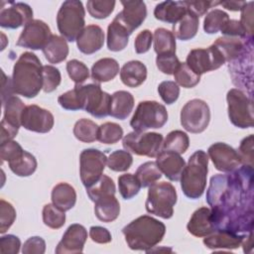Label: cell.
I'll list each match as a JSON object with an SVG mask.
<instances>
[{
	"label": "cell",
	"mask_w": 254,
	"mask_h": 254,
	"mask_svg": "<svg viewBox=\"0 0 254 254\" xmlns=\"http://www.w3.org/2000/svg\"><path fill=\"white\" fill-rule=\"evenodd\" d=\"M130 34L114 18L107 28V48L111 52H120L124 50L129 42Z\"/></svg>",
	"instance_id": "obj_34"
},
{
	"label": "cell",
	"mask_w": 254,
	"mask_h": 254,
	"mask_svg": "<svg viewBox=\"0 0 254 254\" xmlns=\"http://www.w3.org/2000/svg\"><path fill=\"white\" fill-rule=\"evenodd\" d=\"M198 26V17L188 9L187 13L173 25V34L181 41H189L195 37Z\"/></svg>",
	"instance_id": "obj_32"
},
{
	"label": "cell",
	"mask_w": 254,
	"mask_h": 254,
	"mask_svg": "<svg viewBox=\"0 0 254 254\" xmlns=\"http://www.w3.org/2000/svg\"><path fill=\"white\" fill-rule=\"evenodd\" d=\"M89 236L93 242L99 244L109 243L112 239L109 230L102 226H91L89 228Z\"/></svg>",
	"instance_id": "obj_61"
},
{
	"label": "cell",
	"mask_w": 254,
	"mask_h": 254,
	"mask_svg": "<svg viewBox=\"0 0 254 254\" xmlns=\"http://www.w3.org/2000/svg\"><path fill=\"white\" fill-rule=\"evenodd\" d=\"M14 90L12 86V78L6 76L5 73L2 71V87H1V98L2 104L13 95Z\"/></svg>",
	"instance_id": "obj_63"
},
{
	"label": "cell",
	"mask_w": 254,
	"mask_h": 254,
	"mask_svg": "<svg viewBox=\"0 0 254 254\" xmlns=\"http://www.w3.org/2000/svg\"><path fill=\"white\" fill-rule=\"evenodd\" d=\"M210 121L208 104L198 98L188 101L181 110V124L185 130L190 133L203 132Z\"/></svg>",
	"instance_id": "obj_10"
},
{
	"label": "cell",
	"mask_w": 254,
	"mask_h": 254,
	"mask_svg": "<svg viewBox=\"0 0 254 254\" xmlns=\"http://www.w3.org/2000/svg\"><path fill=\"white\" fill-rule=\"evenodd\" d=\"M250 45H252V41L227 36L217 38L212 44L225 63H231L238 59Z\"/></svg>",
	"instance_id": "obj_22"
},
{
	"label": "cell",
	"mask_w": 254,
	"mask_h": 254,
	"mask_svg": "<svg viewBox=\"0 0 254 254\" xmlns=\"http://www.w3.org/2000/svg\"><path fill=\"white\" fill-rule=\"evenodd\" d=\"M175 82L185 88L194 87L200 80V75L194 73L186 63H180L174 72Z\"/></svg>",
	"instance_id": "obj_44"
},
{
	"label": "cell",
	"mask_w": 254,
	"mask_h": 254,
	"mask_svg": "<svg viewBox=\"0 0 254 254\" xmlns=\"http://www.w3.org/2000/svg\"><path fill=\"white\" fill-rule=\"evenodd\" d=\"M128 247L148 252L160 243L166 233L165 224L149 215H141L122 228Z\"/></svg>",
	"instance_id": "obj_3"
},
{
	"label": "cell",
	"mask_w": 254,
	"mask_h": 254,
	"mask_svg": "<svg viewBox=\"0 0 254 254\" xmlns=\"http://www.w3.org/2000/svg\"><path fill=\"white\" fill-rule=\"evenodd\" d=\"M104 44V32L97 25H88L76 38L78 50L85 55H92L99 51Z\"/></svg>",
	"instance_id": "obj_23"
},
{
	"label": "cell",
	"mask_w": 254,
	"mask_h": 254,
	"mask_svg": "<svg viewBox=\"0 0 254 254\" xmlns=\"http://www.w3.org/2000/svg\"><path fill=\"white\" fill-rule=\"evenodd\" d=\"M46 251V242L40 236H32L28 238L23 246V254H44Z\"/></svg>",
	"instance_id": "obj_58"
},
{
	"label": "cell",
	"mask_w": 254,
	"mask_h": 254,
	"mask_svg": "<svg viewBox=\"0 0 254 254\" xmlns=\"http://www.w3.org/2000/svg\"><path fill=\"white\" fill-rule=\"evenodd\" d=\"M43 221L52 229H59L65 223L64 211L58 208L54 203H48L43 207Z\"/></svg>",
	"instance_id": "obj_43"
},
{
	"label": "cell",
	"mask_w": 254,
	"mask_h": 254,
	"mask_svg": "<svg viewBox=\"0 0 254 254\" xmlns=\"http://www.w3.org/2000/svg\"><path fill=\"white\" fill-rule=\"evenodd\" d=\"M91 78L96 83L107 82L115 78L119 72V64L115 59L103 58L91 66Z\"/></svg>",
	"instance_id": "obj_31"
},
{
	"label": "cell",
	"mask_w": 254,
	"mask_h": 254,
	"mask_svg": "<svg viewBox=\"0 0 254 254\" xmlns=\"http://www.w3.org/2000/svg\"><path fill=\"white\" fill-rule=\"evenodd\" d=\"M118 189L124 199H131L138 194L141 185L133 174H124L118 178Z\"/></svg>",
	"instance_id": "obj_45"
},
{
	"label": "cell",
	"mask_w": 254,
	"mask_h": 254,
	"mask_svg": "<svg viewBox=\"0 0 254 254\" xmlns=\"http://www.w3.org/2000/svg\"><path fill=\"white\" fill-rule=\"evenodd\" d=\"M241 11L240 24L243 27L248 39L253 40V2H247Z\"/></svg>",
	"instance_id": "obj_56"
},
{
	"label": "cell",
	"mask_w": 254,
	"mask_h": 254,
	"mask_svg": "<svg viewBox=\"0 0 254 254\" xmlns=\"http://www.w3.org/2000/svg\"><path fill=\"white\" fill-rule=\"evenodd\" d=\"M4 115L1 121V144L13 140L21 126V115L26 107L23 101L15 95L9 97L3 104Z\"/></svg>",
	"instance_id": "obj_13"
},
{
	"label": "cell",
	"mask_w": 254,
	"mask_h": 254,
	"mask_svg": "<svg viewBox=\"0 0 254 254\" xmlns=\"http://www.w3.org/2000/svg\"><path fill=\"white\" fill-rule=\"evenodd\" d=\"M20 238L13 234L3 235L0 238V253L2 254H17L20 251Z\"/></svg>",
	"instance_id": "obj_57"
},
{
	"label": "cell",
	"mask_w": 254,
	"mask_h": 254,
	"mask_svg": "<svg viewBox=\"0 0 254 254\" xmlns=\"http://www.w3.org/2000/svg\"><path fill=\"white\" fill-rule=\"evenodd\" d=\"M188 11L186 1H164L156 5L154 16L157 20L176 24Z\"/></svg>",
	"instance_id": "obj_26"
},
{
	"label": "cell",
	"mask_w": 254,
	"mask_h": 254,
	"mask_svg": "<svg viewBox=\"0 0 254 254\" xmlns=\"http://www.w3.org/2000/svg\"><path fill=\"white\" fill-rule=\"evenodd\" d=\"M107 164L106 155L93 148L84 149L79 155V175L82 185L90 187L97 182Z\"/></svg>",
	"instance_id": "obj_11"
},
{
	"label": "cell",
	"mask_w": 254,
	"mask_h": 254,
	"mask_svg": "<svg viewBox=\"0 0 254 254\" xmlns=\"http://www.w3.org/2000/svg\"><path fill=\"white\" fill-rule=\"evenodd\" d=\"M238 155L241 161V165L253 167V135L245 137L239 145Z\"/></svg>",
	"instance_id": "obj_54"
},
{
	"label": "cell",
	"mask_w": 254,
	"mask_h": 254,
	"mask_svg": "<svg viewBox=\"0 0 254 254\" xmlns=\"http://www.w3.org/2000/svg\"><path fill=\"white\" fill-rule=\"evenodd\" d=\"M190 146V138L187 133L181 130L171 131L162 144V150L173 151L178 154H184Z\"/></svg>",
	"instance_id": "obj_37"
},
{
	"label": "cell",
	"mask_w": 254,
	"mask_h": 254,
	"mask_svg": "<svg viewBox=\"0 0 254 254\" xmlns=\"http://www.w3.org/2000/svg\"><path fill=\"white\" fill-rule=\"evenodd\" d=\"M158 92L165 103L173 104L179 98L180 87L175 81L165 80L159 84Z\"/></svg>",
	"instance_id": "obj_52"
},
{
	"label": "cell",
	"mask_w": 254,
	"mask_h": 254,
	"mask_svg": "<svg viewBox=\"0 0 254 254\" xmlns=\"http://www.w3.org/2000/svg\"><path fill=\"white\" fill-rule=\"evenodd\" d=\"M156 164L161 173H163L168 180L173 182L180 181L182 172L186 166V162L180 154L166 150H162L158 154Z\"/></svg>",
	"instance_id": "obj_21"
},
{
	"label": "cell",
	"mask_w": 254,
	"mask_h": 254,
	"mask_svg": "<svg viewBox=\"0 0 254 254\" xmlns=\"http://www.w3.org/2000/svg\"><path fill=\"white\" fill-rule=\"evenodd\" d=\"M123 10L119 12L115 19L128 31L131 35L147 17V7L144 1L127 0L121 1Z\"/></svg>",
	"instance_id": "obj_19"
},
{
	"label": "cell",
	"mask_w": 254,
	"mask_h": 254,
	"mask_svg": "<svg viewBox=\"0 0 254 254\" xmlns=\"http://www.w3.org/2000/svg\"><path fill=\"white\" fill-rule=\"evenodd\" d=\"M43 90L46 93L53 92L60 85L62 75L60 70L54 65H43Z\"/></svg>",
	"instance_id": "obj_49"
},
{
	"label": "cell",
	"mask_w": 254,
	"mask_h": 254,
	"mask_svg": "<svg viewBox=\"0 0 254 254\" xmlns=\"http://www.w3.org/2000/svg\"><path fill=\"white\" fill-rule=\"evenodd\" d=\"M87 239L85 227L78 223L70 224L58 243L55 252L57 254H75L83 251V246Z\"/></svg>",
	"instance_id": "obj_20"
},
{
	"label": "cell",
	"mask_w": 254,
	"mask_h": 254,
	"mask_svg": "<svg viewBox=\"0 0 254 254\" xmlns=\"http://www.w3.org/2000/svg\"><path fill=\"white\" fill-rule=\"evenodd\" d=\"M187 229L195 237H205L212 233L215 227L211 219L210 208L206 206L197 208L190 216Z\"/></svg>",
	"instance_id": "obj_25"
},
{
	"label": "cell",
	"mask_w": 254,
	"mask_h": 254,
	"mask_svg": "<svg viewBox=\"0 0 254 254\" xmlns=\"http://www.w3.org/2000/svg\"><path fill=\"white\" fill-rule=\"evenodd\" d=\"M94 213L103 222L114 221L120 213V203L115 194H105L94 201Z\"/></svg>",
	"instance_id": "obj_27"
},
{
	"label": "cell",
	"mask_w": 254,
	"mask_h": 254,
	"mask_svg": "<svg viewBox=\"0 0 254 254\" xmlns=\"http://www.w3.org/2000/svg\"><path fill=\"white\" fill-rule=\"evenodd\" d=\"M188 66L197 75L219 68L225 64L218 51L211 45L207 49L191 50L186 60Z\"/></svg>",
	"instance_id": "obj_14"
},
{
	"label": "cell",
	"mask_w": 254,
	"mask_h": 254,
	"mask_svg": "<svg viewBox=\"0 0 254 254\" xmlns=\"http://www.w3.org/2000/svg\"><path fill=\"white\" fill-rule=\"evenodd\" d=\"M154 51L157 55L176 54V37L173 32L158 28L154 32Z\"/></svg>",
	"instance_id": "obj_36"
},
{
	"label": "cell",
	"mask_w": 254,
	"mask_h": 254,
	"mask_svg": "<svg viewBox=\"0 0 254 254\" xmlns=\"http://www.w3.org/2000/svg\"><path fill=\"white\" fill-rule=\"evenodd\" d=\"M23 148L21 145L14 141H6L1 144L0 146V158H1V163L3 162H10L14 159H16L19 155L23 153Z\"/></svg>",
	"instance_id": "obj_55"
},
{
	"label": "cell",
	"mask_w": 254,
	"mask_h": 254,
	"mask_svg": "<svg viewBox=\"0 0 254 254\" xmlns=\"http://www.w3.org/2000/svg\"><path fill=\"white\" fill-rule=\"evenodd\" d=\"M58 102L65 110L75 111L82 109L79 85L75 84L72 89L61 94L58 97Z\"/></svg>",
	"instance_id": "obj_48"
},
{
	"label": "cell",
	"mask_w": 254,
	"mask_h": 254,
	"mask_svg": "<svg viewBox=\"0 0 254 254\" xmlns=\"http://www.w3.org/2000/svg\"><path fill=\"white\" fill-rule=\"evenodd\" d=\"M163 144V135L156 132L133 131L123 137L124 149L138 156L157 157Z\"/></svg>",
	"instance_id": "obj_9"
},
{
	"label": "cell",
	"mask_w": 254,
	"mask_h": 254,
	"mask_svg": "<svg viewBox=\"0 0 254 254\" xmlns=\"http://www.w3.org/2000/svg\"><path fill=\"white\" fill-rule=\"evenodd\" d=\"M115 4L114 0H89L86 3V8L91 17L105 19L113 12Z\"/></svg>",
	"instance_id": "obj_47"
},
{
	"label": "cell",
	"mask_w": 254,
	"mask_h": 254,
	"mask_svg": "<svg viewBox=\"0 0 254 254\" xmlns=\"http://www.w3.org/2000/svg\"><path fill=\"white\" fill-rule=\"evenodd\" d=\"M135 176L138 179L141 188H147L160 180L162 178V173L156 162H146L138 167Z\"/></svg>",
	"instance_id": "obj_39"
},
{
	"label": "cell",
	"mask_w": 254,
	"mask_h": 254,
	"mask_svg": "<svg viewBox=\"0 0 254 254\" xmlns=\"http://www.w3.org/2000/svg\"><path fill=\"white\" fill-rule=\"evenodd\" d=\"M85 10L82 2L78 0L64 1L57 15L58 30L68 42L76 41V38L85 28Z\"/></svg>",
	"instance_id": "obj_5"
},
{
	"label": "cell",
	"mask_w": 254,
	"mask_h": 254,
	"mask_svg": "<svg viewBox=\"0 0 254 254\" xmlns=\"http://www.w3.org/2000/svg\"><path fill=\"white\" fill-rule=\"evenodd\" d=\"M123 137L122 127L114 122H105L98 127L97 140L103 144H115Z\"/></svg>",
	"instance_id": "obj_42"
},
{
	"label": "cell",
	"mask_w": 254,
	"mask_h": 254,
	"mask_svg": "<svg viewBox=\"0 0 254 254\" xmlns=\"http://www.w3.org/2000/svg\"><path fill=\"white\" fill-rule=\"evenodd\" d=\"M207 156L212 161L215 169L223 173L232 172L241 165L237 151L223 142H217L209 146Z\"/></svg>",
	"instance_id": "obj_17"
},
{
	"label": "cell",
	"mask_w": 254,
	"mask_h": 254,
	"mask_svg": "<svg viewBox=\"0 0 254 254\" xmlns=\"http://www.w3.org/2000/svg\"><path fill=\"white\" fill-rule=\"evenodd\" d=\"M208 172V156L202 150L195 151L185 166L180 181L184 194L190 198H199L205 190Z\"/></svg>",
	"instance_id": "obj_4"
},
{
	"label": "cell",
	"mask_w": 254,
	"mask_h": 254,
	"mask_svg": "<svg viewBox=\"0 0 254 254\" xmlns=\"http://www.w3.org/2000/svg\"><path fill=\"white\" fill-rule=\"evenodd\" d=\"M253 167L242 165L228 174L211 177L206 191L211 219L216 229L238 234L253 228Z\"/></svg>",
	"instance_id": "obj_1"
},
{
	"label": "cell",
	"mask_w": 254,
	"mask_h": 254,
	"mask_svg": "<svg viewBox=\"0 0 254 254\" xmlns=\"http://www.w3.org/2000/svg\"><path fill=\"white\" fill-rule=\"evenodd\" d=\"M6 7L1 6L0 26L6 29H17L26 26L33 20L32 8L23 2H7Z\"/></svg>",
	"instance_id": "obj_18"
},
{
	"label": "cell",
	"mask_w": 254,
	"mask_h": 254,
	"mask_svg": "<svg viewBox=\"0 0 254 254\" xmlns=\"http://www.w3.org/2000/svg\"><path fill=\"white\" fill-rule=\"evenodd\" d=\"M133 163V157L128 151L116 150L107 158V166L114 172H125Z\"/></svg>",
	"instance_id": "obj_46"
},
{
	"label": "cell",
	"mask_w": 254,
	"mask_h": 254,
	"mask_svg": "<svg viewBox=\"0 0 254 254\" xmlns=\"http://www.w3.org/2000/svg\"><path fill=\"white\" fill-rule=\"evenodd\" d=\"M42 51L50 64H60L68 55V45L64 37L52 35Z\"/></svg>",
	"instance_id": "obj_33"
},
{
	"label": "cell",
	"mask_w": 254,
	"mask_h": 254,
	"mask_svg": "<svg viewBox=\"0 0 254 254\" xmlns=\"http://www.w3.org/2000/svg\"><path fill=\"white\" fill-rule=\"evenodd\" d=\"M52 202L61 210L67 211L71 209L76 202V192L72 186L67 183H59L51 193Z\"/></svg>",
	"instance_id": "obj_30"
},
{
	"label": "cell",
	"mask_w": 254,
	"mask_h": 254,
	"mask_svg": "<svg viewBox=\"0 0 254 254\" xmlns=\"http://www.w3.org/2000/svg\"><path fill=\"white\" fill-rule=\"evenodd\" d=\"M178 195L175 187L171 183H155L149 187L145 202L146 210L164 219H169L174 214V206Z\"/></svg>",
	"instance_id": "obj_6"
},
{
	"label": "cell",
	"mask_w": 254,
	"mask_h": 254,
	"mask_svg": "<svg viewBox=\"0 0 254 254\" xmlns=\"http://www.w3.org/2000/svg\"><path fill=\"white\" fill-rule=\"evenodd\" d=\"M152 42H153V35L151 31L148 29L141 31L135 38V42H134L135 52L137 54L147 53L151 48Z\"/></svg>",
	"instance_id": "obj_59"
},
{
	"label": "cell",
	"mask_w": 254,
	"mask_h": 254,
	"mask_svg": "<svg viewBox=\"0 0 254 254\" xmlns=\"http://www.w3.org/2000/svg\"><path fill=\"white\" fill-rule=\"evenodd\" d=\"M188 9L194 13L198 18L203 16L212 6L218 5V1H186Z\"/></svg>",
	"instance_id": "obj_62"
},
{
	"label": "cell",
	"mask_w": 254,
	"mask_h": 254,
	"mask_svg": "<svg viewBox=\"0 0 254 254\" xmlns=\"http://www.w3.org/2000/svg\"><path fill=\"white\" fill-rule=\"evenodd\" d=\"M229 16L220 9H213L206 14L203 20V30L206 34H216L228 22Z\"/></svg>",
	"instance_id": "obj_40"
},
{
	"label": "cell",
	"mask_w": 254,
	"mask_h": 254,
	"mask_svg": "<svg viewBox=\"0 0 254 254\" xmlns=\"http://www.w3.org/2000/svg\"><path fill=\"white\" fill-rule=\"evenodd\" d=\"M51 36L52 33L48 24L42 20L35 19L24 27L16 45L25 49L43 50Z\"/></svg>",
	"instance_id": "obj_15"
},
{
	"label": "cell",
	"mask_w": 254,
	"mask_h": 254,
	"mask_svg": "<svg viewBox=\"0 0 254 254\" xmlns=\"http://www.w3.org/2000/svg\"><path fill=\"white\" fill-rule=\"evenodd\" d=\"M16 219V210L14 206L4 200H0V233H5Z\"/></svg>",
	"instance_id": "obj_51"
},
{
	"label": "cell",
	"mask_w": 254,
	"mask_h": 254,
	"mask_svg": "<svg viewBox=\"0 0 254 254\" xmlns=\"http://www.w3.org/2000/svg\"><path fill=\"white\" fill-rule=\"evenodd\" d=\"M82 93V110L95 118L109 115L111 95L101 89L98 83L80 85Z\"/></svg>",
	"instance_id": "obj_12"
},
{
	"label": "cell",
	"mask_w": 254,
	"mask_h": 254,
	"mask_svg": "<svg viewBox=\"0 0 254 254\" xmlns=\"http://www.w3.org/2000/svg\"><path fill=\"white\" fill-rule=\"evenodd\" d=\"M115 191L116 188L113 180L106 175H102L97 182L86 188V193L91 201L105 194H115Z\"/></svg>",
	"instance_id": "obj_41"
},
{
	"label": "cell",
	"mask_w": 254,
	"mask_h": 254,
	"mask_svg": "<svg viewBox=\"0 0 254 254\" xmlns=\"http://www.w3.org/2000/svg\"><path fill=\"white\" fill-rule=\"evenodd\" d=\"M54 124V115L49 110L36 104L26 106L21 115V126L32 132L48 133L52 130Z\"/></svg>",
	"instance_id": "obj_16"
},
{
	"label": "cell",
	"mask_w": 254,
	"mask_h": 254,
	"mask_svg": "<svg viewBox=\"0 0 254 254\" xmlns=\"http://www.w3.org/2000/svg\"><path fill=\"white\" fill-rule=\"evenodd\" d=\"M180 61L176 54L158 55L156 58V65L160 71L165 74H174L175 70L180 64Z\"/></svg>",
	"instance_id": "obj_53"
},
{
	"label": "cell",
	"mask_w": 254,
	"mask_h": 254,
	"mask_svg": "<svg viewBox=\"0 0 254 254\" xmlns=\"http://www.w3.org/2000/svg\"><path fill=\"white\" fill-rule=\"evenodd\" d=\"M133 107V95L126 90H118L111 95L109 115L119 120H124L130 115Z\"/></svg>",
	"instance_id": "obj_29"
},
{
	"label": "cell",
	"mask_w": 254,
	"mask_h": 254,
	"mask_svg": "<svg viewBox=\"0 0 254 254\" xmlns=\"http://www.w3.org/2000/svg\"><path fill=\"white\" fill-rule=\"evenodd\" d=\"M8 165L10 170L18 177H29L33 175L38 166L35 156L25 150L16 159L8 162Z\"/></svg>",
	"instance_id": "obj_35"
},
{
	"label": "cell",
	"mask_w": 254,
	"mask_h": 254,
	"mask_svg": "<svg viewBox=\"0 0 254 254\" xmlns=\"http://www.w3.org/2000/svg\"><path fill=\"white\" fill-rule=\"evenodd\" d=\"M221 34L227 37H234V38H241L244 40H249L252 41L250 39L247 38L246 33L243 29V27L241 26L240 22L237 20H228V22L224 25V27L221 29Z\"/></svg>",
	"instance_id": "obj_60"
},
{
	"label": "cell",
	"mask_w": 254,
	"mask_h": 254,
	"mask_svg": "<svg viewBox=\"0 0 254 254\" xmlns=\"http://www.w3.org/2000/svg\"><path fill=\"white\" fill-rule=\"evenodd\" d=\"M66 71L75 84H81L89 77L88 67L78 60L68 61L66 63Z\"/></svg>",
	"instance_id": "obj_50"
},
{
	"label": "cell",
	"mask_w": 254,
	"mask_h": 254,
	"mask_svg": "<svg viewBox=\"0 0 254 254\" xmlns=\"http://www.w3.org/2000/svg\"><path fill=\"white\" fill-rule=\"evenodd\" d=\"M120 78L126 86L137 87L146 80L147 67L140 61L127 62L121 67Z\"/></svg>",
	"instance_id": "obj_28"
},
{
	"label": "cell",
	"mask_w": 254,
	"mask_h": 254,
	"mask_svg": "<svg viewBox=\"0 0 254 254\" xmlns=\"http://www.w3.org/2000/svg\"><path fill=\"white\" fill-rule=\"evenodd\" d=\"M246 3L245 1H218V5L230 11H240Z\"/></svg>",
	"instance_id": "obj_64"
},
{
	"label": "cell",
	"mask_w": 254,
	"mask_h": 254,
	"mask_svg": "<svg viewBox=\"0 0 254 254\" xmlns=\"http://www.w3.org/2000/svg\"><path fill=\"white\" fill-rule=\"evenodd\" d=\"M43 65L32 52L23 53L13 66L12 86L14 93L27 98L37 96L43 89Z\"/></svg>",
	"instance_id": "obj_2"
},
{
	"label": "cell",
	"mask_w": 254,
	"mask_h": 254,
	"mask_svg": "<svg viewBox=\"0 0 254 254\" xmlns=\"http://www.w3.org/2000/svg\"><path fill=\"white\" fill-rule=\"evenodd\" d=\"M227 111L230 122L241 129L253 127V104L242 90L231 88L226 94Z\"/></svg>",
	"instance_id": "obj_8"
},
{
	"label": "cell",
	"mask_w": 254,
	"mask_h": 254,
	"mask_svg": "<svg viewBox=\"0 0 254 254\" xmlns=\"http://www.w3.org/2000/svg\"><path fill=\"white\" fill-rule=\"evenodd\" d=\"M246 234H238L226 229H216L203 238L205 247L216 249H236L238 248Z\"/></svg>",
	"instance_id": "obj_24"
},
{
	"label": "cell",
	"mask_w": 254,
	"mask_h": 254,
	"mask_svg": "<svg viewBox=\"0 0 254 254\" xmlns=\"http://www.w3.org/2000/svg\"><path fill=\"white\" fill-rule=\"evenodd\" d=\"M168 121L166 107L154 100L139 102L131 120L130 126L137 132H145L149 129L162 128Z\"/></svg>",
	"instance_id": "obj_7"
},
{
	"label": "cell",
	"mask_w": 254,
	"mask_h": 254,
	"mask_svg": "<svg viewBox=\"0 0 254 254\" xmlns=\"http://www.w3.org/2000/svg\"><path fill=\"white\" fill-rule=\"evenodd\" d=\"M98 126L92 120L82 118L75 122L73 126L74 137L84 143H91L97 140Z\"/></svg>",
	"instance_id": "obj_38"
}]
</instances>
